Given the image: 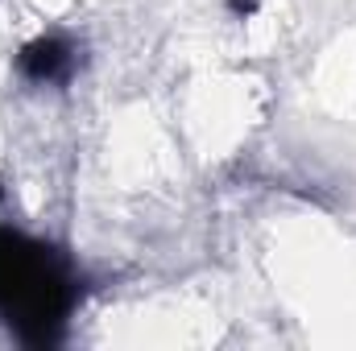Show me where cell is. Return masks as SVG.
<instances>
[{
    "label": "cell",
    "mask_w": 356,
    "mask_h": 351,
    "mask_svg": "<svg viewBox=\"0 0 356 351\" xmlns=\"http://www.w3.org/2000/svg\"><path fill=\"white\" fill-rule=\"evenodd\" d=\"M228 12H232L236 21H249V17L257 12V0H228Z\"/></svg>",
    "instance_id": "obj_3"
},
{
    "label": "cell",
    "mask_w": 356,
    "mask_h": 351,
    "mask_svg": "<svg viewBox=\"0 0 356 351\" xmlns=\"http://www.w3.org/2000/svg\"><path fill=\"white\" fill-rule=\"evenodd\" d=\"M83 67V50L71 33H38L17 50V75L29 87H67Z\"/></svg>",
    "instance_id": "obj_2"
},
{
    "label": "cell",
    "mask_w": 356,
    "mask_h": 351,
    "mask_svg": "<svg viewBox=\"0 0 356 351\" xmlns=\"http://www.w3.org/2000/svg\"><path fill=\"white\" fill-rule=\"evenodd\" d=\"M79 302L83 277L63 248L0 223V323L21 348H58Z\"/></svg>",
    "instance_id": "obj_1"
}]
</instances>
